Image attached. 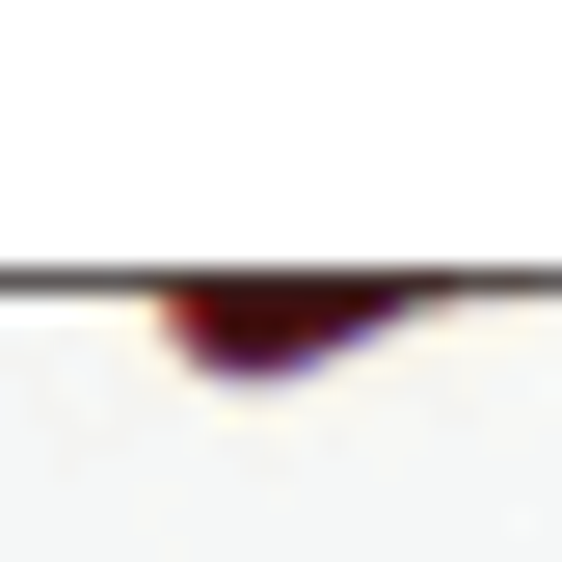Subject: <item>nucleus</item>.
<instances>
[{"label": "nucleus", "instance_id": "nucleus-1", "mask_svg": "<svg viewBox=\"0 0 562 562\" xmlns=\"http://www.w3.org/2000/svg\"><path fill=\"white\" fill-rule=\"evenodd\" d=\"M375 322H402L375 268H268V295L215 268V295H188V375H322V348H375Z\"/></svg>", "mask_w": 562, "mask_h": 562}]
</instances>
